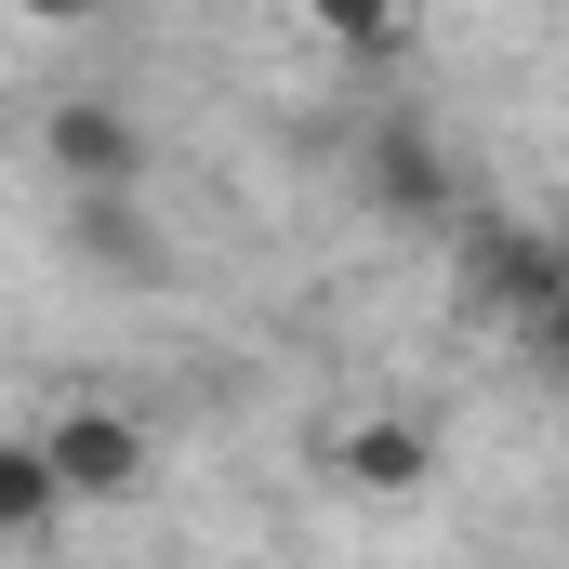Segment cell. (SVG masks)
<instances>
[{"mask_svg": "<svg viewBox=\"0 0 569 569\" xmlns=\"http://www.w3.org/2000/svg\"><path fill=\"white\" fill-rule=\"evenodd\" d=\"M318 13V40H345V53H398V0H305Z\"/></svg>", "mask_w": 569, "mask_h": 569, "instance_id": "ba28073f", "label": "cell"}, {"mask_svg": "<svg viewBox=\"0 0 569 569\" xmlns=\"http://www.w3.org/2000/svg\"><path fill=\"white\" fill-rule=\"evenodd\" d=\"M371 199H385V212H450L437 146H425V133H385V146H371Z\"/></svg>", "mask_w": 569, "mask_h": 569, "instance_id": "52a82bcc", "label": "cell"}, {"mask_svg": "<svg viewBox=\"0 0 569 569\" xmlns=\"http://www.w3.org/2000/svg\"><path fill=\"white\" fill-rule=\"evenodd\" d=\"M477 291H490L503 318H543V305H569V252H557V239L490 226V239H477Z\"/></svg>", "mask_w": 569, "mask_h": 569, "instance_id": "3957f363", "label": "cell"}, {"mask_svg": "<svg viewBox=\"0 0 569 569\" xmlns=\"http://www.w3.org/2000/svg\"><path fill=\"white\" fill-rule=\"evenodd\" d=\"M53 172H67V186H80V199H120V186H133L146 172V133L133 120H120V107H93V93H67V107H53Z\"/></svg>", "mask_w": 569, "mask_h": 569, "instance_id": "6da1fadb", "label": "cell"}, {"mask_svg": "<svg viewBox=\"0 0 569 569\" xmlns=\"http://www.w3.org/2000/svg\"><path fill=\"white\" fill-rule=\"evenodd\" d=\"M530 358H543V371L569 385V305H543V318H530Z\"/></svg>", "mask_w": 569, "mask_h": 569, "instance_id": "9c48e42d", "label": "cell"}, {"mask_svg": "<svg viewBox=\"0 0 569 569\" xmlns=\"http://www.w3.org/2000/svg\"><path fill=\"white\" fill-rule=\"evenodd\" d=\"M53 463H67L80 503H120V490H146V425L133 411H67L53 425Z\"/></svg>", "mask_w": 569, "mask_h": 569, "instance_id": "7a4b0ae2", "label": "cell"}, {"mask_svg": "<svg viewBox=\"0 0 569 569\" xmlns=\"http://www.w3.org/2000/svg\"><path fill=\"white\" fill-rule=\"evenodd\" d=\"M331 463H345L358 490H385V503H398V490H425V477H437V437L385 411V425H345V437H331Z\"/></svg>", "mask_w": 569, "mask_h": 569, "instance_id": "277c9868", "label": "cell"}, {"mask_svg": "<svg viewBox=\"0 0 569 569\" xmlns=\"http://www.w3.org/2000/svg\"><path fill=\"white\" fill-rule=\"evenodd\" d=\"M80 252L107 279H159V226H146L133 199H80Z\"/></svg>", "mask_w": 569, "mask_h": 569, "instance_id": "8992f818", "label": "cell"}, {"mask_svg": "<svg viewBox=\"0 0 569 569\" xmlns=\"http://www.w3.org/2000/svg\"><path fill=\"white\" fill-rule=\"evenodd\" d=\"M27 27H80V13H107V0H13Z\"/></svg>", "mask_w": 569, "mask_h": 569, "instance_id": "30bf717a", "label": "cell"}, {"mask_svg": "<svg viewBox=\"0 0 569 569\" xmlns=\"http://www.w3.org/2000/svg\"><path fill=\"white\" fill-rule=\"evenodd\" d=\"M53 503H67L53 437H13V450H0V530H13V543H40V530H53Z\"/></svg>", "mask_w": 569, "mask_h": 569, "instance_id": "5b68a950", "label": "cell"}]
</instances>
